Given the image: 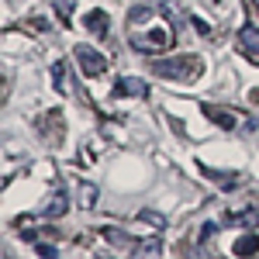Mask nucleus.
<instances>
[{
	"label": "nucleus",
	"instance_id": "f257e3e1",
	"mask_svg": "<svg viewBox=\"0 0 259 259\" xmlns=\"http://www.w3.org/2000/svg\"><path fill=\"white\" fill-rule=\"evenodd\" d=\"M152 73L159 80H177V83H190L204 73V59L200 56H173V59H159L152 66Z\"/></svg>",
	"mask_w": 259,
	"mask_h": 259
},
{
	"label": "nucleus",
	"instance_id": "f03ea898",
	"mask_svg": "<svg viewBox=\"0 0 259 259\" xmlns=\"http://www.w3.org/2000/svg\"><path fill=\"white\" fill-rule=\"evenodd\" d=\"M169 45H173V24H169V28L159 24V28L145 31V35H132V49L142 52V56H159V52L169 49Z\"/></svg>",
	"mask_w": 259,
	"mask_h": 259
},
{
	"label": "nucleus",
	"instance_id": "7ed1b4c3",
	"mask_svg": "<svg viewBox=\"0 0 259 259\" xmlns=\"http://www.w3.org/2000/svg\"><path fill=\"white\" fill-rule=\"evenodd\" d=\"M73 59L80 62L83 76H100V73L107 69V59L100 56L97 49H90V45H76V49H73Z\"/></svg>",
	"mask_w": 259,
	"mask_h": 259
},
{
	"label": "nucleus",
	"instance_id": "20e7f679",
	"mask_svg": "<svg viewBox=\"0 0 259 259\" xmlns=\"http://www.w3.org/2000/svg\"><path fill=\"white\" fill-rule=\"evenodd\" d=\"M235 49H239V52L252 62V66H259V28H256V24H245V28L239 31Z\"/></svg>",
	"mask_w": 259,
	"mask_h": 259
},
{
	"label": "nucleus",
	"instance_id": "39448f33",
	"mask_svg": "<svg viewBox=\"0 0 259 259\" xmlns=\"http://www.w3.org/2000/svg\"><path fill=\"white\" fill-rule=\"evenodd\" d=\"M114 94L118 97H145L149 94V83L139 80V76H124V80L114 83Z\"/></svg>",
	"mask_w": 259,
	"mask_h": 259
},
{
	"label": "nucleus",
	"instance_id": "423d86ee",
	"mask_svg": "<svg viewBox=\"0 0 259 259\" xmlns=\"http://www.w3.org/2000/svg\"><path fill=\"white\" fill-rule=\"evenodd\" d=\"M225 225H242V228H256L259 225V207H245L235 214H225Z\"/></svg>",
	"mask_w": 259,
	"mask_h": 259
},
{
	"label": "nucleus",
	"instance_id": "0eeeda50",
	"mask_svg": "<svg viewBox=\"0 0 259 259\" xmlns=\"http://www.w3.org/2000/svg\"><path fill=\"white\" fill-rule=\"evenodd\" d=\"M232 252H235V256H252V252H259V235H252V232L239 235L235 245H232Z\"/></svg>",
	"mask_w": 259,
	"mask_h": 259
},
{
	"label": "nucleus",
	"instance_id": "6e6552de",
	"mask_svg": "<svg viewBox=\"0 0 259 259\" xmlns=\"http://www.w3.org/2000/svg\"><path fill=\"white\" fill-rule=\"evenodd\" d=\"M204 114H207V118H214V124L225 128V132H232V128H235V121H239L232 111H218V107H211V104H204Z\"/></svg>",
	"mask_w": 259,
	"mask_h": 259
},
{
	"label": "nucleus",
	"instance_id": "1a4fd4ad",
	"mask_svg": "<svg viewBox=\"0 0 259 259\" xmlns=\"http://www.w3.org/2000/svg\"><path fill=\"white\" fill-rule=\"evenodd\" d=\"M207 177L214 180L218 187H225V190H232V187H239V173H221V169H211V166H200Z\"/></svg>",
	"mask_w": 259,
	"mask_h": 259
},
{
	"label": "nucleus",
	"instance_id": "9d476101",
	"mask_svg": "<svg viewBox=\"0 0 259 259\" xmlns=\"http://www.w3.org/2000/svg\"><path fill=\"white\" fill-rule=\"evenodd\" d=\"M66 207H69V204H66V194H56V197L49 200V204H45V207H41V214H45V218H62V214H66Z\"/></svg>",
	"mask_w": 259,
	"mask_h": 259
},
{
	"label": "nucleus",
	"instance_id": "9b49d317",
	"mask_svg": "<svg viewBox=\"0 0 259 259\" xmlns=\"http://www.w3.org/2000/svg\"><path fill=\"white\" fill-rule=\"evenodd\" d=\"M87 31L104 35V31H107V11H90V14H87Z\"/></svg>",
	"mask_w": 259,
	"mask_h": 259
},
{
	"label": "nucleus",
	"instance_id": "f8f14e48",
	"mask_svg": "<svg viewBox=\"0 0 259 259\" xmlns=\"http://www.w3.org/2000/svg\"><path fill=\"white\" fill-rule=\"evenodd\" d=\"M94 204H97V187H94V183H83V187H80V207H83V211H90Z\"/></svg>",
	"mask_w": 259,
	"mask_h": 259
},
{
	"label": "nucleus",
	"instance_id": "ddd939ff",
	"mask_svg": "<svg viewBox=\"0 0 259 259\" xmlns=\"http://www.w3.org/2000/svg\"><path fill=\"white\" fill-rule=\"evenodd\" d=\"M73 4H76V0H59V4H56V11H59L62 24H66V21H69V14H73Z\"/></svg>",
	"mask_w": 259,
	"mask_h": 259
},
{
	"label": "nucleus",
	"instance_id": "4468645a",
	"mask_svg": "<svg viewBox=\"0 0 259 259\" xmlns=\"http://www.w3.org/2000/svg\"><path fill=\"white\" fill-rule=\"evenodd\" d=\"M139 218L149 221V225H156V228H162V225H166V218H162V214H156V211H142Z\"/></svg>",
	"mask_w": 259,
	"mask_h": 259
},
{
	"label": "nucleus",
	"instance_id": "2eb2a0df",
	"mask_svg": "<svg viewBox=\"0 0 259 259\" xmlns=\"http://www.w3.org/2000/svg\"><path fill=\"white\" fill-rule=\"evenodd\" d=\"M214 232H218V225H214V221H207V225L200 228V242H207L211 235H214Z\"/></svg>",
	"mask_w": 259,
	"mask_h": 259
},
{
	"label": "nucleus",
	"instance_id": "dca6fc26",
	"mask_svg": "<svg viewBox=\"0 0 259 259\" xmlns=\"http://www.w3.org/2000/svg\"><path fill=\"white\" fill-rule=\"evenodd\" d=\"M35 249H38L41 256H56V249H52V245H45V242H41V245H35Z\"/></svg>",
	"mask_w": 259,
	"mask_h": 259
},
{
	"label": "nucleus",
	"instance_id": "f3484780",
	"mask_svg": "<svg viewBox=\"0 0 259 259\" xmlns=\"http://www.w3.org/2000/svg\"><path fill=\"white\" fill-rule=\"evenodd\" d=\"M252 4H256V7H259V0H252Z\"/></svg>",
	"mask_w": 259,
	"mask_h": 259
}]
</instances>
